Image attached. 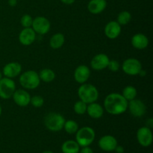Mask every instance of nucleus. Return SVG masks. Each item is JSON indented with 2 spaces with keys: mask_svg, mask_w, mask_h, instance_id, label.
Wrapping results in <instances>:
<instances>
[{
  "mask_svg": "<svg viewBox=\"0 0 153 153\" xmlns=\"http://www.w3.org/2000/svg\"><path fill=\"white\" fill-rule=\"evenodd\" d=\"M31 27L34 32L43 35V34H47L49 31L51 24L49 19H47L44 16H37L33 19Z\"/></svg>",
  "mask_w": 153,
  "mask_h": 153,
  "instance_id": "nucleus-8",
  "label": "nucleus"
},
{
  "mask_svg": "<svg viewBox=\"0 0 153 153\" xmlns=\"http://www.w3.org/2000/svg\"><path fill=\"white\" fill-rule=\"evenodd\" d=\"M106 6L105 0H91L88 4V9L93 14H99L105 9Z\"/></svg>",
  "mask_w": 153,
  "mask_h": 153,
  "instance_id": "nucleus-20",
  "label": "nucleus"
},
{
  "mask_svg": "<svg viewBox=\"0 0 153 153\" xmlns=\"http://www.w3.org/2000/svg\"><path fill=\"white\" fill-rule=\"evenodd\" d=\"M1 79H2V74H1V73L0 72V80H1Z\"/></svg>",
  "mask_w": 153,
  "mask_h": 153,
  "instance_id": "nucleus-37",
  "label": "nucleus"
},
{
  "mask_svg": "<svg viewBox=\"0 0 153 153\" xmlns=\"http://www.w3.org/2000/svg\"><path fill=\"white\" fill-rule=\"evenodd\" d=\"M90 76L91 71L86 65H80L75 70L74 79L81 85L85 83L90 78Z\"/></svg>",
  "mask_w": 153,
  "mask_h": 153,
  "instance_id": "nucleus-17",
  "label": "nucleus"
},
{
  "mask_svg": "<svg viewBox=\"0 0 153 153\" xmlns=\"http://www.w3.org/2000/svg\"><path fill=\"white\" fill-rule=\"evenodd\" d=\"M114 151H116L117 153H123L124 152V149L123 146H117V147L115 148Z\"/></svg>",
  "mask_w": 153,
  "mask_h": 153,
  "instance_id": "nucleus-32",
  "label": "nucleus"
},
{
  "mask_svg": "<svg viewBox=\"0 0 153 153\" xmlns=\"http://www.w3.org/2000/svg\"><path fill=\"white\" fill-rule=\"evenodd\" d=\"M109 61H110V59L107 55L100 53L95 55L92 58L91 61V66L94 70L100 71V70H102L107 68Z\"/></svg>",
  "mask_w": 153,
  "mask_h": 153,
  "instance_id": "nucleus-11",
  "label": "nucleus"
},
{
  "mask_svg": "<svg viewBox=\"0 0 153 153\" xmlns=\"http://www.w3.org/2000/svg\"><path fill=\"white\" fill-rule=\"evenodd\" d=\"M86 112L93 119H100L103 116L104 109L101 105L98 104L95 102L88 104Z\"/></svg>",
  "mask_w": 153,
  "mask_h": 153,
  "instance_id": "nucleus-19",
  "label": "nucleus"
},
{
  "mask_svg": "<svg viewBox=\"0 0 153 153\" xmlns=\"http://www.w3.org/2000/svg\"><path fill=\"white\" fill-rule=\"evenodd\" d=\"M61 150L63 153H79L80 146L75 140H67L61 146Z\"/></svg>",
  "mask_w": 153,
  "mask_h": 153,
  "instance_id": "nucleus-21",
  "label": "nucleus"
},
{
  "mask_svg": "<svg viewBox=\"0 0 153 153\" xmlns=\"http://www.w3.org/2000/svg\"><path fill=\"white\" fill-rule=\"evenodd\" d=\"M95 131L88 126L82 127L76 131V142L80 146H89L95 139Z\"/></svg>",
  "mask_w": 153,
  "mask_h": 153,
  "instance_id": "nucleus-5",
  "label": "nucleus"
},
{
  "mask_svg": "<svg viewBox=\"0 0 153 153\" xmlns=\"http://www.w3.org/2000/svg\"><path fill=\"white\" fill-rule=\"evenodd\" d=\"M78 95L80 100L86 104L95 102L99 98V91L95 86L91 84H82L78 90Z\"/></svg>",
  "mask_w": 153,
  "mask_h": 153,
  "instance_id": "nucleus-2",
  "label": "nucleus"
},
{
  "mask_svg": "<svg viewBox=\"0 0 153 153\" xmlns=\"http://www.w3.org/2000/svg\"><path fill=\"white\" fill-rule=\"evenodd\" d=\"M122 69L126 74L129 76H137L142 70V65L139 60L131 58L124 61Z\"/></svg>",
  "mask_w": 153,
  "mask_h": 153,
  "instance_id": "nucleus-7",
  "label": "nucleus"
},
{
  "mask_svg": "<svg viewBox=\"0 0 153 153\" xmlns=\"http://www.w3.org/2000/svg\"><path fill=\"white\" fill-rule=\"evenodd\" d=\"M104 108L110 114H122L128 109V101L123 97L122 94L112 93L105 99Z\"/></svg>",
  "mask_w": 153,
  "mask_h": 153,
  "instance_id": "nucleus-1",
  "label": "nucleus"
},
{
  "mask_svg": "<svg viewBox=\"0 0 153 153\" xmlns=\"http://www.w3.org/2000/svg\"><path fill=\"white\" fill-rule=\"evenodd\" d=\"M65 41V37L61 33H56L54 34L49 40V46L54 49H58L62 47Z\"/></svg>",
  "mask_w": 153,
  "mask_h": 153,
  "instance_id": "nucleus-22",
  "label": "nucleus"
},
{
  "mask_svg": "<svg viewBox=\"0 0 153 153\" xmlns=\"http://www.w3.org/2000/svg\"><path fill=\"white\" fill-rule=\"evenodd\" d=\"M16 91L15 82L11 79L4 77L0 80V97L4 100H8L12 97Z\"/></svg>",
  "mask_w": 153,
  "mask_h": 153,
  "instance_id": "nucleus-6",
  "label": "nucleus"
},
{
  "mask_svg": "<svg viewBox=\"0 0 153 153\" xmlns=\"http://www.w3.org/2000/svg\"><path fill=\"white\" fill-rule=\"evenodd\" d=\"M128 108L130 113L135 117H140L146 113V108L144 103L140 100L134 99L128 102Z\"/></svg>",
  "mask_w": 153,
  "mask_h": 153,
  "instance_id": "nucleus-9",
  "label": "nucleus"
},
{
  "mask_svg": "<svg viewBox=\"0 0 153 153\" xmlns=\"http://www.w3.org/2000/svg\"><path fill=\"white\" fill-rule=\"evenodd\" d=\"M80 153H94L92 149L90 148L89 146H83L81 150H79Z\"/></svg>",
  "mask_w": 153,
  "mask_h": 153,
  "instance_id": "nucleus-31",
  "label": "nucleus"
},
{
  "mask_svg": "<svg viewBox=\"0 0 153 153\" xmlns=\"http://www.w3.org/2000/svg\"><path fill=\"white\" fill-rule=\"evenodd\" d=\"M105 1H106V0H105Z\"/></svg>",
  "mask_w": 153,
  "mask_h": 153,
  "instance_id": "nucleus-38",
  "label": "nucleus"
},
{
  "mask_svg": "<svg viewBox=\"0 0 153 153\" xmlns=\"http://www.w3.org/2000/svg\"><path fill=\"white\" fill-rule=\"evenodd\" d=\"M122 95L127 101L129 102L135 99L136 96H137V90L134 86L128 85L123 89Z\"/></svg>",
  "mask_w": 153,
  "mask_h": 153,
  "instance_id": "nucleus-24",
  "label": "nucleus"
},
{
  "mask_svg": "<svg viewBox=\"0 0 153 153\" xmlns=\"http://www.w3.org/2000/svg\"><path fill=\"white\" fill-rule=\"evenodd\" d=\"M12 97L14 102L20 107H26L30 103L31 100L29 94L26 91L22 89L16 90Z\"/></svg>",
  "mask_w": 153,
  "mask_h": 153,
  "instance_id": "nucleus-13",
  "label": "nucleus"
},
{
  "mask_svg": "<svg viewBox=\"0 0 153 153\" xmlns=\"http://www.w3.org/2000/svg\"><path fill=\"white\" fill-rule=\"evenodd\" d=\"M42 153H54V152H52V151H49V150H47V151H44V152H42Z\"/></svg>",
  "mask_w": 153,
  "mask_h": 153,
  "instance_id": "nucleus-35",
  "label": "nucleus"
},
{
  "mask_svg": "<svg viewBox=\"0 0 153 153\" xmlns=\"http://www.w3.org/2000/svg\"><path fill=\"white\" fill-rule=\"evenodd\" d=\"M19 84L23 88L33 90L40 85V79L37 72L34 70H28L24 72L19 77Z\"/></svg>",
  "mask_w": 153,
  "mask_h": 153,
  "instance_id": "nucleus-3",
  "label": "nucleus"
},
{
  "mask_svg": "<svg viewBox=\"0 0 153 153\" xmlns=\"http://www.w3.org/2000/svg\"><path fill=\"white\" fill-rule=\"evenodd\" d=\"M61 2H63L65 4H72L75 2L76 0H61Z\"/></svg>",
  "mask_w": 153,
  "mask_h": 153,
  "instance_id": "nucleus-33",
  "label": "nucleus"
},
{
  "mask_svg": "<svg viewBox=\"0 0 153 153\" xmlns=\"http://www.w3.org/2000/svg\"><path fill=\"white\" fill-rule=\"evenodd\" d=\"M87 107H88V104L84 102L82 100H79V101L76 102L75 103L74 106H73V109H74V111L76 112V114L82 115L86 113Z\"/></svg>",
  "mask_w": 153,
  "mask_h": 153,
  "instance_id": "nucleus-27",
  "label": "nucleus"
},
{
  "mask_svg": "<svg viewBox=\"0 0 153 153\" xmlns=\"http://www.w3.org/2000/svg\"><path fill=\"white\" fill-rule=\"evenodd\" d=\"M137 139L140 145L144 147L149 146L152 143V133L149 127H141L137 130Z\"/></svg>",
  "mask_w": 153,
  "mask_h": 153,
  "instance_id": "nucleus-10",
  "label": "nucleus"
},
{
  "mask_svg": "<svg viewBox=\"0 0 153 153\" xmlns=\"http://www.w3.org/2000/svg\"><path fill=\"white\" fill-rule=\"evenodd\" d=\"M22 72V66L18 62H10L3 67V74L5 77L13 79Z\"/></svg>",
  "mask_w": 153,
  "mask_h": 153,
  "instance_id": "nucleus-14",
  "label": "nucleus"
},
{
  "mask_svg": "<svg viewBox=\"0 0 153 153\" xmlns=\"http://www.w3.org/2000/svg\"><path fill=\"white\" fill-rule=\"evenodd\" d=\"M105 34L109 39H115L120 34L121 25L117 21H110L105 27Z\"/></svg>",
  "mask_w": 153,
  "mask_h": 153,
  "instance_id": "nucleus-16",
  "label": "nucleus"
},
{
  "mask_svg": "<svg viewBox=\"0 0 153 153\" xmlns=\"http://www.w3.org/2000/svg\"><path fill=\"white\" fill-rule=\"evenodd\" d=\"M98 145L103 151L111 152L114 151L115 148L117 146V140L114 136L105 135L100 139Z\"/></svg>",
  "mask_w": 153,
  "mask_h": 153,
  "instance_id": "nucleus-12",
  "label": "nucleus"
},
{
  "mask_svg": "<svg viewBox=\"0 0 153 153\" xmlns=\"http://www.w3.org/2000/svg\"><path fill=\"white\" fill-rule=\"evenodd\" d=\"M108 68L109 69V70L112 72H117L120 69V64L117 61H115V60H111V61H109L108 64Z\"/></svg>",
  "mask_w": 153,
  "mask_h": 153,
  "instance_id": "nucleus-30",
  "label": "nucleus"
},
{
  "mask_svg": "<svg viewBox=\"0 0 153 153\" xmlns=\"http://www.w3.org/2000/svg\"><path fill=\"white\" fill-rule=\"evenodd\" d=\"M30 103L34 108H41L44 104V100L40 96H34V97H31Z\"/></svg>",
  "mask_w": 153,
  "mask_h": 153,
  "instance_id": "nucleus-28",
  "label": "nucleus"
},
{
  "mask_svg": "<svg viewBox=\"0 0 153 153\" xmlns=\"http://www.w3.org/2000/svg\"><path fill=\"white\" fill-rule=\"evenodd\" d=\"M65 121V119L61 114L51 112L45 117L44 124L50 131H59L64 128Z\"/></svg>",
  "mask_w": 153,
  "mask_h": 153,
  "instance_id": "nucleus-4",
  "label": "nucleus"
},
{
  "mask_svg": "<svg viewBox=\"0 0 153 153\" xmlns=\"http://www.w3.org/2000/svg\"><path fill=\"white\" fill-rule=\"evenodd\" d=\"M36 38V33L31 28H24L19 34V41L23 46L32 44Z\"/></svg>",
  "mask_w": 153,
  "mask_h": 153,
  "instance_id": "nucleus-15",
  "label": "nucleus"
},
{
  "mask_svg": "<svg viewBox=\"0 0 153 153\" xmlns=\"http://www.w3.org/2000/svg\"><path fill=\"white\" fill-rule=\"evenodd\" d=\"M131 45L137 49H144L149 45V39L145 34L138 33L131 37Z\"/></svg>",
  "mask_w": 153,
  "mask_h": 153,
  "instance_id": "nucleus-18",
  "label": "nucleus"
},
{
  "mask_svg": "<svg viewBox=\"0 0 153 153\" xmlns=\"http://www.w3.org/2000/svg\"><path fill=\"white\" fill-rule=\"evenodd\" d=\"M64 128L66 131V132H67L68 134H73L76 133V131L79 129V126L78 123L74 120H67L65 121V123H64Z\"/></svg>",
  "mask_w": 153,
  "mask_h": 153,
  "instance_id": "nucleus-25",
  "label": "nucleus"
},
{
  "mask_svg": "<svg viewBox=\"0 0 153 153\" xmlns=\"http://www.w3.org/2000/svg\"><path fill=\"white\" fill-rule=\"evenodd\" d=\"M131 15L127 10H123V11L120 12L117 16V22L120 24V25H127L128 22L131 21Z\"/></svg>",
  "mask_w": 153,
  "mask_h": 153,
  "instance_id": "nucleus-26",
  "label": "nucleus"
},
{
  "mask_svg": "<svg viewBox=\"0 0 153 153\" xmlns=\"http://www.w3.org/2000/svg\"><path fill=\"white\" fill-rule=\"evenodd\" d=\"M38 75L40 80L44 82H46V83L52 82L55 78V72L52 70H51V69L48 68L43 69Z\"/></svg>",
  "mask_w": 153,
  "mask_h": 153,
  "instance_id": "nucleus-23",
  "label": "nucleus"
},
{
  "mask_svg": "<svg viewBox=\"0 0 153 153\" xmlns=\"http://www.w3.org/2000/svg\"><path fill=\"white\" fill-rule=\"evenodd\" d=\"M1 111H2V109H1V105H0V116H1Z\"/></svg>",
  "mask_w": 153,
  "mask_h": 153,
  "instance_id": "nucleus-36",
  "label": "nucleus"
},
{
  "mask_svg": "<svg viewBox=\"0 0 153 153\" xmlns=\"http://www.w3.org/2000/svg\"><path fill=\"white\" fill-rule=\"evenodd\" d=\"M33 19L29 14H25L22 16L21 18V25L24 27V28H31L32 25Z\"/></svg>",
  "mask_w": 153,
  "mask_h": 153,
  "instance_id": "nucleus-29",
  "label": "nucleus"
},
{
  "mask_svg": "<svg viewBox=\"0 0 153 153\" xmlns=\"http://www.w3.org/2000/svg\"><path fill=\"white\" fill-rule=\"evenodd\" d=\"M17 4V0H8V4L11 7H14Z\"/></svg>",
  "mask_w": 153,
  "mask_h": 153,
  "instance_id": "nucleus-34",
  "label": "nucleus"
}]
</instances>
